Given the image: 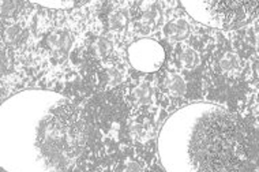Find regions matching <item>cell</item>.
<instances>
[{
    "instance_id": "6da1fadb",
    "label": "cell",
    "mask_w": 259,
    "mask_h": 172,
    "mask_svg": "<svg viewBox=\"0 0 259 172\" xmlns=\"http://www.w3.org/2000/svg\"><path fill=\"white\" fill-rule=\"evenodd\" d=\"M2 167L9 172H63L79 159L88 127L62 95L25 91L2 105Z\"/></svg>"
},
{
    "instance_id": "7a4b0ae2",
    "label": "cell",
    "mask_w": 259,
    "mask_h": 172,
    "mask_svg": "<svg viewBox=\"0 0 259 172\" xmlns=\"http://www.w3.org/2000/svg\"><path fill=\"white\" fill-rule=\"evenodd\" d=\"M158 153L166 172H241L250 157V138L228 109L195 103L164 123Z\"/></svg>"
},
{
    "instance_id": "3957f363",
    "label": "cell",
    "mask_w": 259,
    "mask_h": 172,
    "mask_svg": "<svg viewBox=\"0 0 259 172\" xmlns=\"http://www.w3.org/2000/svg\"><path fill=\"white\" fill-rule=\"evenodd\" d=\"M182 6L195 21L223 30L244 26L259 15V2L248 0H194Z\"/></svg>"
},
{
    "instance_id": "277c9868",
    "label": "cell",
    "mask_w": 259,
    "mask_h": 172,
    "mask_svg": "<svg viewBox=\"0 0 259 172\" xmlns=\"http://www.w3.org/2000/svg\"><path fill=\"white\" fill-rule=\"evenodd\" d=\"M131 66L141 73H154L160 70L165 60V51L157 41L142 38L128 47Z\"/></svg>"
},
{
    "instance_id": "5b68a950",
    "label": "cell",
    "mask_w": 259,
    "mask_h": 172,
    "mask_svg": "<svg viewBox=\"0 0 259 172\" xmlns=\"http://www.w3.org/2000/svg\"><path fill=\"white\" fill-rule=\"evenodd\" d=\"M47 42H48V47L54 52L55 56L64 58L68 54V51L71 50L72 37L66 30H56V32L51 33L48 36Z\"/></svg>"
},
{
    "instance_id": "8992f818",
    "label": "cell",
    "mask_w": 259,
    "mask_h": 172,
    "mask_svg": "<svg viewBox=\"0 0 259 172\" xmlns=\"http://www.w3.org/2000/svg\"><path fill=\"white\" fill-rule=\"evenodd\" d=\"M161 22V13L154 3L149 5V9L143 10L142 17L138 21V30L142 34H150L156 30Z\"/></svg>"
},
{
    "instance_id": "52a82bcc",
    "label": "cell",
    "mask_w": 259,
    "mask_h": 172,
    "mask_svg": "<svg viewBox=\"0 0 259 172\" xmlns=\"http://www.w3.org/2000/svg\"><path fill=\"white\" fill-rule=\"evenodd\" d=\"M188 34H190V25L186 19H175L165 27L166 38L174 42L186 40Z\"/></svg>"
},
{
    "instance_id": "ba28073f",
    "label": "cell",
    "mask_w": 259,
    "mask_h": 172,
    "mask_svg": "<svg viewBox=\"0 0 259 172\" xmlns=\"http://www.w3.org/2000/svg\"><path fill=\"white\" fill-rule=\"evenodd\" d=\"M133 97L135 103L139 105H149L154 101V89L152 83L149 82H142L134 88L133 91Z\"/></svg>"
},
{
    "instance_id": "9c48e42d",
    "label": "cell",
    "mask_w": 259,
    "mask_h": 172,
    "mask_svg": "<svg viewBox=\"0 0 259 172\" xmlns=\"http://www.w3.org/2000/svg\"><path fill=\"white\" fill-rule=\"evenodd\" d=\"M165 89L172 97H182L186 95L187 85L182 75L179 74H170L165 78Z\"/></svg>"
},
{
    "instance_id": "30bf717a",
    "label": "cell",
    "mask_w": 259,
    "mask_h": 172,
    "mask_svg": "<svg viewBox=\"0 0 259 172\" xmlns=\"http://www.w3.org/2000/svg\"><path fill=\"white\" fill-rule=\"evenodd\" d=\"M179 62L182 67L192 70V68L199 66L201 59H199V55H198L197 51H194L192 48H183L179 54Z\"/></svg>"
},
{
    "instance_id": "8fae6325",
    "label": "cell",
    "mask_w": 259,
    "mask_h": 172,
    "mask_svg": "<svg viewBox=\"0 0 259 172\" xmlns=\"http://www.w3.org/2000/svg\"><path fill=\"white\" fill-rule=\"evenodd\" d=\"M108 23L113 32H123L128 25V14L124 10H116L109 15Z\"/></svg>"
},
{
    "instance_id": "7c38bea8",
    "label": "cell",
    "mask_w": 259,
    "mask_h": 172,
    "mask_svg": "<svg viewBox=\"0 0 259 172\" xmlns=\"http://www.w3.org/2000/svg\"><path fill=\"white\" fill-rule=\"evenodd\" d=\"M92 50H93V54L100 58V59H103V58H107L109 56L113 50V46H112V42L105 37H100L97 40L94 41L93 46H92Z\"/></svg>"
},
{
    "instance_id": "4fadbf2b",
    "label": "cell",
    "mask_w": 259,
    "mask_h": 172,
    "mask_svg": "<svg viewBox=\"0 0 259 172\" xmlns=\"http://www.w3.org/2000/svg\"><path fill=\"white\" fill-rule=\"evenodd\" d=\"M220 66L224 71L232 73L239 67V58L235 54H225L220 60Z\"/></svg>"
},
{
    "instance_id": "5bb4252c",
    "label": "cell",
    "mask_w": 259,
    "mask_h": 172,
    "mask_svg": "<svg viewBox=\"0 0 259 172\" xmlns=\"http://www.w3.org/2000/svg\"><path fill=\"white\" fill-rule=\"evenodd\" d=\"M131 136L134 137L135 140L139 141H146L149 137L152 136V133L149 130L148 126H145L142 123H135L131 126Z\"/></svg>"
},
{
    "instance_id": "9a60e30c",
    "label": "cell",
    "mask_w": 259,
    "mask_h": 172,
    "mask_svg": "<svg viewBox=\"0 0 259 172\" xmlns=\"http://www.w3.org/2000/svg\"><path fill=\"white\" fill-rule=\"evenodd\" d=\"M123 81V74L117 68H109L107 71V82L109 86H116Z\"/></svg>"
},
{
    "instance_id": "2e32d148",
    "label": "cell",
    "mask_w": 259,
    "mask_h": 172,
    "mask_svg": "<svg viewBox=\"0 0 259 172\" xmlns=\"http://www.w3.org/2000/svg\"><path fill=\"white\" fill-rule=\"evenodd\" d=\"M38 5L42 7H50V9H70V7H74L75 3L74 2H41Z\"/></svg>"
},
{
    "instance_id": "e0dca14e",
    "label": "cell",
    "mask_w": 259,
    "mask_h": 172,
    "mask_svg": "<svg viewBox=\"0 0 259 172\" xmlns=\"http://www.w3.org/2000/svg\"><path fill=\"white\" fill-rule=\"evenodd\" d=\"M15 7H17V3H14V2H6V0H3V2H2V15H3V17L11 15V14L14 13Z\"/></svg>"
},
{
    "instance_id": "ac0fdd59",
    "label": "cell",
    "mask_w": 259,
    "mask_h": 172,
    "mask_svg": "<svg viewBox=\"0 0 259 172\" xmlns=\"http://www.w3.org/2000/svg\"><path fill=\"white\" fill-rule=\"evenodd\" d=\"M123 172H143V169L138 163H135V161H128V163L125 164Z\"/></svg>"
}]
</instances>
